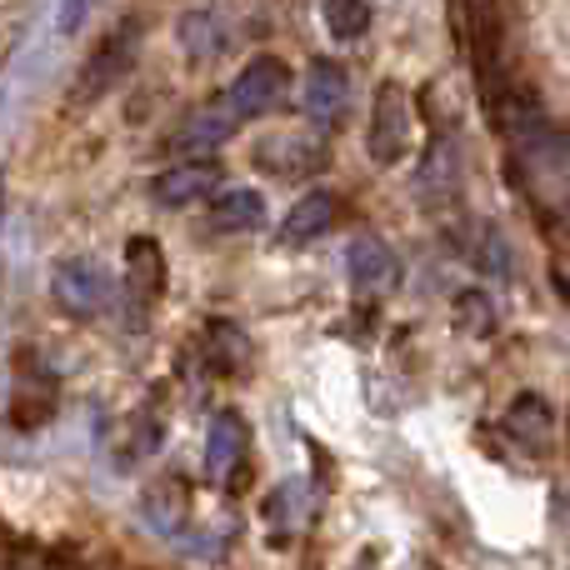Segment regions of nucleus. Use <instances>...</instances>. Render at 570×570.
<instances>
[{
	"label": "nucleus",
	"instance_id": "3",
	"mask_svg": "<svg viewBox=\"0 0 570 570\" xmlns=\"http://www.w3.org/2000/svg\"><path fill=\"white\" fill-rule=\"evenodd\" d=\"M285 90H291V70L276 56H256L236 80L226 86V106L236 110V120H256L285 106Z\"/></svg>",
	"mask_w": 570,
	"mask_h": 570
},
{
	"label": "nucleus",
	"instance_id": "2",
	"mask_svg": "<svg viewBox=\"0 0 570 570\" xmlns=\"http://www.w3.org/2000/svg\"><path fill=\"white\" fill-rule=\"evenodd\" d=\"M136 50H140V20L130 16V20H120V26L110 30V36L86 56V66H80L70 100H76V106H96L100 96H110V90L126 80V70L136 66Z\"/></svg>",
	"mask_w": 570,
	"mask_h": 570
},
{
	"label": "nucleus",
	"instance_id": "10",
	"mask_svg": "<svg viewBox=\"0 0 570 570\" xmlns=\"http://www.w3.org/2000/svg\"><path fill=\"white\" fill-rule=\"evenodd\" d=\"M345 261H351V285L355 295H385L401 285V261L391 256V246L375 236H355L351 250H345Z\"/></svg>",
	"mask_w": 570,
	"mask_h": 570
},
{
	"label": "nucleus",
	"instance_id": "19",
	"mask_svg": "<svg viewBox=\"0 0 570 570\" xmlns=\"http://www.w3.org/2000/svg\"><path fill=\"white\" fill-rule=\"evenodd\" d=\"M176 40H180V50H186L190 60H210V56L226 50V26H220L216 10L200 6V10H186V16H180Z\"/></svg>",
	"mask_w": 570,
	"mask_h": 570
},
{
	"label": "nucleus",
	"instance_id": "16",
	"mask_svg": "<svg viewBox=\"0 0 570 570\" xmlns=\"http://www.w3.org/2000/svg\"><path fill=\"white\" fill-rule=\"evenodd\" d=\"M505 431L515 435V445H525V451L541 455L556 435V411L541 401V395H515L511 411H505Z\"/></svg>",
	"mask_w": 570,
	"mask_h": 570
},
{
	"label": "nucleus",
	"instance_id": "22",
	"mask_svg": "<svg viewBox=\"0 0 570 570\" xmlns=\"http://www.w3.org/2000/svg\"><path fill=\"white\" fill-rule=\"evenodd\" d=\"M266 515L276 531H295V525H305V485L301 481H285L271 491L266 501Z\"/></svg>",
	"mask_w": 570,
	"mask_h": 570
},
{
	"label": "nucleus",
	"instance_id": "18",
	"mask_svg": "<svg viewBox=\"0 0 570 570\" xmlns=\"http://www.w3.org/2000/svg\"><path fill=\"white\" fill-rule=\"evenodd\" d=\"M236 126L240 120H236V110H230L226 100H220V106H206L176 130V150H216Z\"/></svg>",
	"mask_w": 570,
	"mask_h": 570
},
{
	"label": "nucleus",
	"instance_id": "23",
	"mask_svg": "<svg viewBox=\"0 0 570 570\" xmlns=\"http://www.w3.org/2000/svg\"><path fill=\"white\" fill-rule=\"evenodd\" d=\"M90 10H96V0H56V30L60 36H76L90 20Z\"/></svg>",
	"mask_w": 570,
	"mask_h": 570
},
{
	"label": "nucleus",
	"instance_id": "8",
	"mask_svg": "<svg viewBox=\"0 0 570 570\" xmlns=\"http://www.w3.org/2000/svg\"><path fill=\"white\" fill-rule=\"evenodd\" d=\"M220 186V166L216 160H186V166H170L150 180V200L160 210H180V206H196L206 200L210 190Z\"/></svg>",
	"mask_w": 570,
	"mask_h": 570
},
{
	"label": "nucleus",
	"instance_id": "14",
	"mask_svg": "<svg viewBox=\"0 0 570 570\" xmlns=\"http://www.w3.org/2000/svg\"><path fill=\"white\" fill-rule=\"evenodd\" d=\"M200 361H206L210 375H236L250 365V341L240 325L230 321H210L206 325V341H200Z\"/></svg>",
	"mask_w": 570,
	"mask_h": 570
},
{
	"label": "nucleus",
	"instance_id": "7",
	"mask_svg": "<svg viewBox=\"0 0 570 570\" xmlns=\"http://www.w3.org/2000/svg\"><path fill=\"white\" fill-rule=\"evenodd\" d=\"M415 190H421V200L431 210L455 206V196H461V146L451 136L431 140V150L421 160V176H415Z\"/></svg>",
	"mask_w": 570,
	"mask_h": 570
},
{
	"label": "nucleus",
	"instance_id": "5",
	"mask_svg": "<svg viewBox=\"0 0 570 570\" xmlns=\"http://www.w3.org/2000/svg\"><path fill=\"white\" fill-rule=\"evenodd\" d=\"M365 146H371L375 166H395V160L411 150V106H405V90L395 86V80H385V86L375 90Z\"/></svg>",
	"mask_w": 570,
	"mask_h": 570
},
{
	"label": "nucleus",
	"instance_id": "9",
	"mask_svg": "<svg viewBox=\"0 0 570 570\" xmlns=\"http://www.w3.org/2000/svg\"><path fill=\"white\" fill-rule=\"evenodd\" d=\"M160 291H166V250L150 236L126 240V295H130V305H136V321H140V311L156 305Z\"/></svg>",
	"mask_w": 570,
	"mask_h": 570
},
{
	"label": "nucleus",
	"instance_id": "6",
	"mask_svg": "<svg viewBox=\"0 0 570 570\" xmlns=\"http://www.w3.org/2000/svg\"><path fill=\"white\" fill-rule=\"evenodd\" d=\"M345 106H351V76H345V66H335V60H311L305 86H301V110L311 116V126L331 130L335 120L345 116Z\"/></svg>",
	"mask_w": 570,
	"mask_h": 570
},
{
	"label": "nucleus",
	"instance_id": "1",
	"mask_svg": "<svg viewBox=\"0 0 570 570\" xmlns=\"http://www.w3.org/2000/svg\"><path fill=\"white\" fill-rule=\"evenodd\" d=\"M511 176L546 220H570V130L525 126L511 136Z\"/></svg>",
	"mask_w": 570,
	"mask_h": 570
},
{
	"label": "nucleus",
	"instance_id": "13",
	"mask_svg": "<svg viewBox=\"0 0 570 570\" xmlns=\"http://www.w3.org/2000/svg\"><path fill=\"white\" fill-rule=\"evenodd\" d=\"M240 455H246V421L236 411H220L206 435V475L210 481H230Z\"/></svg>",
	"mask_w": 570,
	"mask_h": 570
},
{
	"label": "nucleus",
	"instance_id": "17",
	"mask_svg": "<svg viewBox=\"0 0 570 570\" xmlns=\"http://www.w3.org/2000/svg\"><path fill=\"white\" fill-rule=\"evenodd\" d=\"M210 226L226 230V236H250V230L266 226V200L246 186L220 190V196L210 200Z\"/></svg>",
	"mask_w": 570,
	"mask_h": 570
},
{
	"label": "nucleus",
	"instance_id": "11",
	"mask_svg": "<svg viewBox=\"0 0 570 570\" xmlns=\"http://www.w3.org/2000/svg\"><path fill=\"white\" fill-rule=\"evenodd\" d=\"M140 515H146L150 531L170 535V541H180L186 535V515H190V491L180 475H166V481H156L146 491V501H140Z\"/></svg>",
	"mask_w": 570,
	"mask_h": 570
},
{
	"label": "nucleus",
	"instance_id": "4",
	"mask_svg": "<svg viewBox=\"0 0 570 570\" xmlns=\"http://www.w3.org/2000/svg\"><path fill=\"white\" fill-rule=\"evenodd\" d=\"M50 295H56V305L66 315L90 321V315H100L110 301H116V281H110L96 261L76 256V261H60L56 266V276H50Z\"/></svg>",
	"mask_w": 570,
	"mask_h": 570
},
{
	"label": "nucleus",
	"instance_id": "12",
	"mask_svg": "<svg viewBox=\"0 0 570 570\" xmlns=\"http://www.w3.org/2000/svg\"><path fill=\"white\" fill-rule=\"evenodd\" d=\"M335 226V196L331 190H311V196H301L291 210H285L281 220V246H305V240L325 236V230Z\"/></svg>",
	"mask_w": 570,
	"mask_h": 570
},
{
	"label": "nucleus",
	"instance_id": "15",
	"mask_svg": "<svg viewBox=\"0 0 570 570\" xmlns=\"http://www.w3.org/2000/svg\"><path fill=\"white\" fill-rule=\"evenodd\" d=\"M325 160V150H315V140L301 136H271L256 146V166L271 170V176H311Z\"/></svg>",
	"mask_w": 570,
	"mask_h": 570
},
{
	"label": "nucleus",
	"instance_id": "21",
	"mask_svg": "<svg viewBox=\"0 0 570 570\" xmlns=\"http://www.w3.org/2000/svg\"><path fill=\"white\" fill-rule=\"evenodd\" d=\"M455 331H465V335H491L495 331V305L481 285H471V291L455 295Z\"/></svg>",
	"mask_w": 570,
	"mask_h": 570
},
{
	"label": "nucleus",
	"instance_id": "20",
	"mask_svg": "<svg viewBox=\"0 0 570 570\" xmlns=\"http://www.w3.org/2000/svg\"><path fill=\"white\" fill-rule=\"evenodd\" d=\"M321 16H325V30L335 40H345V46L371 30V6L365 0H321Z\"/></svg>",
	"mask_w": 570,
	"mask_h": 570
}]
</instances>
